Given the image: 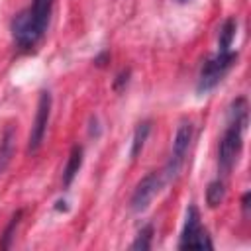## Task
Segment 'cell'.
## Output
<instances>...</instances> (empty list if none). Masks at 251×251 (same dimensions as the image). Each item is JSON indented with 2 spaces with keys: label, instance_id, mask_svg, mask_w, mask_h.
<instances>
[{
  "label": "cell",
  "instance_id": "obj_5",
  "mask_svg": "<svg viewBox=\"0 0 251 251\" xmlns=\"http://www.w3.org/2000/svg\"><path fill=\"white\" fill-rule=\"evenodd\" d=\"M49 116H51V94H49V90H41L39 92V100H37L35 118H33L31 131H29V139H27V153L29 155H33L41 147L45 131H47Z\"/></svg>",
  "mask_w": 251,
  "mask_h": 251
},
{
  "label": "cell",
  "instance_id": "obj_10",
  "mask_svg": "<svg viewBox=\"0 0 251 251\" xmlns=\"http://www.w3.org/2000/svg\"><path fill=\"white\" fill-rule=\"evenodd\" d=\"M247 100L245 98H235L229 108H227V124L229 126H235L239 129H245L247 127Z\"/></svg>",
  "mask_w": 251,
  "mask_h": 251
},
{
  "label": "cell",
  "instance_id": "obj_1",
  "mask_svg": "<svg viewBox=\"0 0 251 251\" xmlns=\"http://www.w3.org/2000/svg\"><path fill=\"white\" fill-rule=\"evenodd\" d=\"M235 61H237V53H233L231 49L229 51H218L214 57L206 59L202 69H200V75H198L196 90L202 94V92L216 88L220 84V80L227 75V71L233 67Z\"/></svg>",
  "mask_w": 251,
  "mask_h": 251
},
{
  "label": "cell",
  "instance_id": "obj_15",
  "mask_svg": "<svg viewBox=\"0 0 251 251\" xmlns=\"http://www.w3.org/2000/svg\"><path fill=\"white\" fill-rule=\"evenodd\" d=\"M22 216H24V210H18V212L10 218V222H8V226H6L4 233H2V239H0V249H10V245H12V241H14V235H16V229H18V226H20Z\"/></svg>",
  "mask_w": 251,
  "mask_h": 251
},
{
  "label": "cell",
  "instance_id": "obj_8",
  "mask_svg": "<svg viewBox=\"0 0 251 251\" xmlns=\"http://www.w3.org/2000/svg\"><path fill=\"white\" fill-rule=\"evenodd\" d=\"M14 141H16V129L14 126H6L2 137H0V175L8 169L12 157H14Z\"/></svg>",
  "mask_w": 251,
  "mask_h": 251
},
{
  "label": "cell",
  "instance_id": "obj_9",
  "mask_svg": "<svg viewBox=\"0 0 251 251\" xmlns=\"http://www.w3.org/2000/svg\"><path fill=\"white\" fill-rule=\"evenodd\" d=\"M82 147L80 145H75L69 153V159H67V165L63 169V186H71V182L75 180L76 173L80 171L82 167Z\"/></svg>",
  "mask_w": 251,
  "mask_h": 251
},
{
  "label": "cell",
  "instance_id": "obj_13",
  "mask_svg": "<svg viewBox=\"0 0 251 251\" xmlns=\"http://www.w3.org/2000/svg\"><path fill=\"white\" fill-rule=\"evenodd\" d=\"M51 6H53V0H33L31 4V14L37 22V25L41 29L47 27V22H49V14H51Z\"/></svg>",
  "mask_w": 251,
  "mask_h": 251
},
{
  "label": "cell",
  "instance_id": "obj_16",
  "mask_svg": "<svg viewBox=\"0 0 251 251\" xmlns=\"http://www.w3.org/2000/svg\"><path fill=\"white\" fill-rule=\"evenodd\" d=\"M151 241H153V226L147 224V226H143L139 229L135 241L131 243V249H135V251H147V249H151Z\"/></svg>",
  "mask_w": 251,
  "mask_h": 251
},
{
  "label": "cell",
  "instance_id": "obj_7",
  "mask_svg": "<svg viewBox=\"0 0 251 251\" xmlns=\"http://www.w3.org/2000/svg\"><path fill=\"white\" fill-rule=\"evenodd\" d=\"M163 182H165L163 173L153 171V173L145 175V176L137 182V186H135V190H133V194H131V200H129L131 210H133V212H143V210H147L149 204H151V200L159 194Z\"/></svg>",
  "mask_w": 251,
  "mask_h": 251
},
{
  "label": "cell",
  "instance_id": "obj_11",
  "mask_svg": "<svg viewBox=\"0 0 251 251\" xmlns=\"http://www.w3.org/2000/svg\"><path fill=\"white\" fill-rule=\"evenodd\" d=\"M149 131H151V122L149 120H143L141 124H137L135 131H133V139H131V149H129V157L131 159H137V155L141 153L147 137H149Z\"/></svg>",
  "mask_w": 251,
  "mask_h": 251
},
{
  "label": "cell",
  "instance_id": "obj_3",
  "mask_svg": "<svg viewBox=\"0 0 251 251\" xmlns=\"http://www.w3.org/2000/svg\"><path fill=\"white\" fill-rule=\"evenodd\" d=\"M10 29H12L14 41H16L18 47H22V49L33 47V45L41 39V35H43V31H45V29H41V27L37 25V22H35V18H33V14H31L29 8H25V10H22V12H18V14L14 16V20H12V24H10Z\"/></svg>",
  "mask_w": 251,
  "mask_h": 251
},
{
  "label": "cell",
  "instance_id": "obj_17",
  "mask_svg": "<svg viewBox=\"0 0 251 251\" xmlns=\"http://www.w3.org/2000/svg\"><path fill=\"white\" fill-rule=\"evenodd\" d=\"M127 80H129V69L122 71V73L116 76V80H114V88H116V90H122V86L127 84Z\"/></svg>",
  "mask_w": 251,
  "mask_h": 251
},
{
  "label": "cell",
  "instance_id": "obj_12",
  "mask_svg": "<svg viewBox=\"0 0 251 251\" xmlns=\"http://www.w3.org/2000/svg\"><path fill=\"white\" fill-rule=\"evenodd\" d=\"M235 29H237V24L233 18H227L222 27H220V35H218V45H220V51H229L233 39H235Z\"/></svg>",
  "mask_w": 251,
  "mask_h": 251
},
{
  "label": "cell",
  "instance_id": "obj_2",
  "mask_svg": "<svg viewBox=\"0 0 251 251\" xmlns=\"http://www.w3.org/2000/svg\"><path fill=\"white\" fill-rule=\"evenodd\" d=\"M214 243L208 235V231L200 224V212L196 206H188L184 227L180 233L178 249H212Z\"/></svg>",
  "mask_w": 251,
  "mask_h": 251
},
{
  "label": "cell",
  "instance_id": "obj_6",
  "mask_svg": "<svg viewBox=\"0 0 251 251\" xmlns=\"http://www.w3.org/2000/svg\"><path fill=\"white\" fill-rule=\"evenodd\" d=\"M192 124L190 122H180L178 129H176V135H175V141H173V151H171V159L165 167V173L163 176L165 178H173L176 176V173L180 171L182 163H184V157L188 153V147H190V141H192Z\"/></svg>",
  "mask_w": 251,
  "mask_h": 251
},
{
  "label": "cell",
  "instance_id": "obj_18",
  "mask_svg": "<svg viewBox=\"0 0 251 251\" xmlns=\"http://www.w3.org/2000/svg\"><path fill=\"white\" fill-rule=\"evenodd\" d=\"M249 198H251V194H249V192H245V194H243V198H241V206H243V214H245V216L249 214Z\"/></svg>",
  "mask_w": 251,
  "mask_h": 251
},
{
  "label": "cell",
  "instance_id": "obj_4",
  "mask_svg": "<svg viewBox=\"0 0 251 251\" xmlns=\"http://www.w3.org/2000/svg\"><path fill=\"white\" fill-rule=\"evenodd\" d=\"M241 145H243V129L227 124V127H226V131L222 135L220 147H218V165H220L222 173L227 175L233 169V165H235V161L239 157Z\"/></svg>",
  "mask_w": 251,
  "mask_h": 251
},
{
  "label": "cell",
  "instance_id": "obj_14",
  "mask_svg": "<svg viewBox=\"0 0 251 251\" xmlns=\"http://www.w3.org/2000/svg\"><path fill=\"white\" fill-rule=\"evenodd\" d=\"M224 198H226V184L220 178L212 180L208 184V188H206V202H208V206L216 208V206H220L224 202Z\"/></svg>",
  "mask_w": 251,
  "mask_h": 251
},
{
  "label": "cell",
  "instance_id": "obj_19",
  "mask_svg": "<svg viewBox=\"0 0 251 251\" xmlns=\"http://www.w3.org/2000/svg\"><path fill=\"white\" fill-rule=\"evenodd\" d=\"M176 4H184V2H188V0H175Z\"/></svg>",
  "mask_w": 251,
  "mask_h": 251
}]
</instances>
